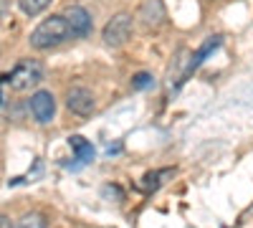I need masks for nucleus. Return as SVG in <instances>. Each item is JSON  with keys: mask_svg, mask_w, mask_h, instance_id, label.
Returning a JSON list of instances; mask_svg holds the SVG:
<instances>
[{"mask_svg": "<svg viewBox=\"0 0 253 228\" xmlns=\"http://www.w3.org/2000/svg\"><path fill=\"white\" fill-rule=\"evenodd\" d=\"M69 38H74V36H71V28L66 23V18L63 15H51L46 20H41V23L33 28L28 41H31V48L48 51V48L61 46L63 41H69Z\"/></svg>", "mask_w": 253, "mask_h": 228, "instance_id": "obj_1", "label": "nucleus"}, {"mask_svg": "<svg viewBox=\"0 0 253 228\" xmlns=\"http://www.w3.org/2000/svg\"><path fill=\"white\" fill-rule=\"evenodd\" d=\"M41 81H43V64L36 61V58L20 61V64L10 71V76H8V84L15 91H28V89L38 87Z\"/></svg>", "mask_w": 253, "mask_h": 228, "instance_id": "obj_2", "label": "nucleus"}, {"mask_svg": "<svg viewBox=\"0 0 253 228\" xmlns=\"http://www.w3.org/2000/svg\"><path fill=\"white\" fill-rule=\"evenodd\" d=\"M129 36H132V15L129 13H117L114 18H109V23L101 31L104 44L112 46V48L124 46L126 41H129Z\"/></svg>", "mask_w": 253, "mask_h": 228, "instance_id": "obj_3", "label": "nucleus"}, {"mask_svg": "<svg viewBox=\"0 0 253 228\" xmlns=\"http://www.w3.org/2000/svg\"><path fill=\"white\" fill-rule=\"evenodd\" d=\"M63 18H66L74 38H86L94 28V20H91L89 10L81 8V5H69L66 10H63Z\"/></svg>", "mask_w": 253, "mask_h": 228, "instance_id": "obj_4", "label": "nucleus"}, {"mask_svg": "<svg viewBox=\"0 0 253 228\" xmlns=\"http://www.w3.org/2000/svg\"><path fill=\"white\" fill-rule=\"evenodd\" d=\"M66 107L79 117H89L96 109V101H94V94L86 87H71L66 91Z\"/></svg>", "mask_w": 253, "mask_h": 228, "instance_id": "obj_5", "label": "nucleus"}, {"mask_svg": "<svg viewBox=\"0 0 253 228\" xmlns=\"http://www.w3.org/2000/svg\"><path fill=\"white\" fill-rule=\"evenodd\" d=\"M31 114L36 117V122L48 124L56 114V99L51 91H36L31 96Z\"/></svg>", "mask_w": 253, "mask_h": 228, "instance_id": "obj_6", "label": "nucleus"}, {"mask_svg": "<svg viewBox=\"0 0 253 228\" xmlns=\"http://www.w3.org/2000/svg\"><path fill=\"white\" fill-rule=\"evenodd\" d=\"M139 18H142V23H144L147 28H157V26H162V23H165V18H167L162 0H147V3L142 5V10H139Z\"/></svg>", "mask_w": 253, "mask_h": 228, "instance_id": "obj_7", "label": "nucleus"}, {"mask_svg": "<svg viewBox=\"0 0 253 228\" xmlns=\"http://www.w3.org/2000/svg\"><path fill=\"white\" fill-rule=\"evenodd\" d=\"M69 144L76 150V160H79V162H91V160H94V147H91V142L84 139L81 135L69 137Z\"/></svg>", "mask_w": 253, "mask_h": 228, "instance_id": "obj_8", "label": "nucleus"}, {"mask_svg": "<svg viewBox=\"0 0 253 228\" xmlns=\"http://www.w3.org/2000/svg\"><path fill=\"white\" fill-rule=\"evenodd\" d=\"M15 228H48V221H46V216H43V213L31 211V213H26L23 218H20V221L15 223Z\"/></svg>", "mask_w": 253, "mask_h": 228, "instance_id": "obj_9", "label": "nucleus"}, {"mask_svg": "<svg viewBox=\"0 0 253 228\" xmlns=\"http://www.w3.org/2000/svg\"><path fill=\"white\" fill-rule=\"evenodd\" d=\"M51 5V0H18V8L23 10L26 15H38V13H43L46 8Z\"/></svg>", "mask_w": 253, "mask_h": 228, "instance_id": "obj_10", "label": "nucleus"}, {"mask_svg": "<svg viewBox=\"0 0 253 228\" xmlns=\"http://www.w3.org/2000/svg\"><path fill=\"white\" fill-rule=\"evenodd\" d=\"M167 175H172V170H160V173H155V175L150 173V175L144 178V180H147V182H144V188H157V185L162 182L160 178H167Z\"/></svg>", "mask_w": 253, "mask_h": 228, "instance_id": "obj_11", "label": "nucleus"}, {"mask_svg": "<svg viewBox=\"0 0 253 228\" xmlns=\"http://www.w3.org/2000/svg\"><path fill=\"white\" fill-rule=\"evenodd\" d=\"M152 84V76L150 74H137L134 79H132V87L134 89H144V87H150Z\"/></svg>", "mask_w": 253, "mask_h": 228, "instance_id": "obj_12", "label": "nucleus"}, {"mask_svg": "<svg viewBox=\"0 0 253 228\" xmlns=\"http://www.w3.org/2000/svg\"><path fill=\"white\" fill-rule=\"evenodd\" d=\"M0 228H15V223H13L5 213H0Z\"/></svg>", "mask_w": 253, "mask_h": 228, "instance_id": "obj_13", "label": "nucleus"}, {"mask_svg": "<svg viewBox=\"0 0 253 228\" xmlns=\"http://www.w3.org/2000/svg\"><path fill=\"white\" fill-rule=\"evenodd\" d=\"M5 15H8V0H0V23L5 20Z\"/></svg>", "mask_w": 253, "mask_h": 228, "instance_id": "obj_14", "label": "nucleus"}, {"mask_svg": "<svg viewBox=\"0 0 253 228\" xmlns=\"http://www.w3.org/2000/svg\"><path fill=\"white\" fill-rule=\"evenodd\" d=\"M3 81H5V76H0V87H3ZM0 104H3V91H0Z\"/></svg>", "mask_w": 253, "mask_h": 228, "instance_id": "obj_15", "label": "nucleus"}]
</instances>
